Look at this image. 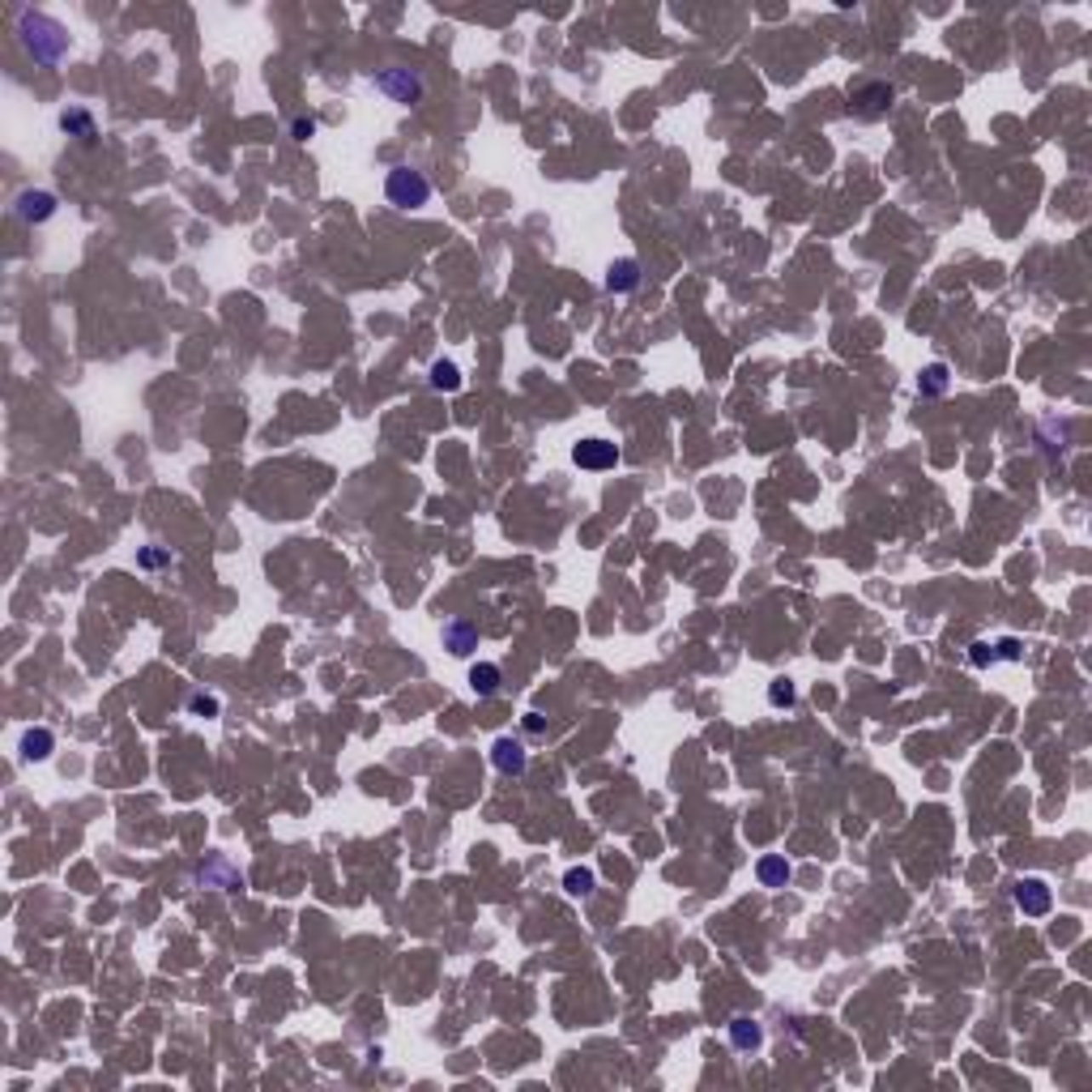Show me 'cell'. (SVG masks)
I'll use <instances>...</instances> for the list:
<instances>
[{"label":"cell","instance_id":"obj_18","mask_svg":"<svg viewBox=\"0 0 1092 1092\" xmlns=\"http://www.w3.org/2000/svg\"><path fill=\"white\" fill-rule=\"evenodd\" d=\"M563 888H568V896H589L593 892V871L589 866H572L563 875Z\"/></svg>","mask_w":1092,"mask_h":1092},{"label":"cell","instance_id":"obj_9","mask_svg":"<svg viewBox=\"0 0 1092 1092\" xmlns=\"http://www.w3.org/2000/svg\"><path fill=\"white\" fill-rule=\"evenodd\" d=\"M444 644H449V653H457V657L474 653V649H478V632H474V623L453 619V623L444 627Z\"/></svg>","mask_w":1092,"mask_h":1092},{"label":"cell","instance_id":"obj_20","mask_svg":"<svg viewBox=\"0 0 1092 1092\" xmlns=\"http://www.w3.org/2000/svg\"><path fill=\"white\" fill-rule=\"evenodd\" d=\"M969 661L981 670V666H990L994 661V644H986V640H977V644H969Z\"/></svg>","mask_w":1092,"mask_h":1092},{"label":"cell","instance_id":"obj_8","mask_svg":"<svg viewBox=\"0 0 1092 1092\" xmlns=\"http://www.w3.org/2000/svg\"><path fill=\"white\" fill-rule=\"evenodd\" d=\"M725 1028H730L735 1049H760V1045H764V1028H760V1020H752V1015H735Z\"/></svg>","mask_w":1092,"mask_h":1092},{"label":"cell","instance_id":"obj_6","mask_svg":"<svg viewBox=\"0 0 1092 1092\" xmlns=\"http://www.w3.org/2000/svg\"><path fill=\"white\" fill-rule=\"evenodd\" d=\"M491 764L504 773V777H521L525 773V747L521 743H512V739H495V747H491Z\"/></svg>","mask_w":1092,"mask_h":1092},{"label":"cell","instance_id":"obj_3","mask_svg":"<svg viewBox=\"0 0 1092 1092\" xmlns=\"http://www.w3.org/2000/svg\"><path fill=\"white\" fill-rule=\"evenodd\" d=\"M376 90H380V94H389L393 103H419V94H423V77H419V73H410V69H389V73H380V77H376Z\"/></svg>","mask_w":1092,"mask_h":1092},{"label":"cell","instance_id":"obj_16","mask_svg":"<svg viewBox=\"0 0 1092 1092\" xmlns=\"http://www.w3.org/2000/svg\"><path fill=\"white\" fill-rule=\"evenodd\" d=\"M432 385H436L440 393H457V389H461V372H457V363L440 358L436 368H432Z\"/></svg>","mask_w":1092,"mask_h":1092},{"label":"cell","instance_id":"obj_7","mask_svg":"<svg viewBox=\"0 0 1092 1092\" xmlns=\"http://www.w3.org/2000/svg\"><path fill=\"white\" fill-rule=\"evenodd\" d=\"M52 214H56V197L52 192H35L31 188V192L18 197V218L22 222H48Z\"/></svg>","mask_w":1092,"mask_h":1092},{"label":"cell","instance_id":"obj_25","mask_svg":"<svg viewBox=\"0 0 1092 1092\" xmlns=\"http://www.w3.org/2000/svg\"><path fill=\"white\" fill-rule=\"evenodd\" d=\"M525 730H529V735H542V717H538V712H525Z\"/></svg>","mask_w":1092,"mask_h":1092},{"label":"cell","instance_id":"obj_24","mask_svg":"<svg viewBox=\"0 0 1092 1092\" xmlns=\"http://www.w3.org/2000/svg\"><path fill=\"white\" fill-rule=\"evenodd\" d=\"M141 563H146V568H158V563H167V555H163V551H146Z\"/></svg>","mask_w":1092,"mask_h":1092},{"label":"cell","instance_id":"obj_19","mask_svg":"<svg viewBox=\"0 0 1092 1092\" xmlns=\"http://www.w3.org/2000/svg\"><path fill=\"white\" fill-rule=\"evenodd\" d=\"M794 700H798V691H794L790 678H777V683L769 687V704H773V708H794Z\"/></svg>","mask_w":1092,"mask_h":1092},{"label":"cell","instance_id":"obj_10","mask_svg":"<svg viewBox=\"0 0 1092 1092\" xmlns=\"http://www.w3.org/2000/svg\"><path fill=\"white\" fill-rule=\"evenodd\" d=\"M790 875H794V866H790L781 854H769V858H760V862H756V879H760L764 888H786V883H790Z\"/></svg>","mask_w":1092,"mask_h":1092},{"label":"cell","instance_id":"obj_11","mask_svg":"<svg viewBox=\"0 0 1092 1092\" xmlns=\"http://www.w3.org/2000/svg\"><path fill=\"white\" fill-rule=\"evenodd\" d=\"M636 286H640V265H636V260H615L610 273H606V290L627 294V290H636Z\"/></svg>","mask_w":1092,"mask_h":1092},{"label":"cell","instance_id":"obj_23","mask_svg":"<svg viewBox=\"0 0 1092 1092\" xmlns=\"http://www.w3.org/2000/svg\"><path fill=\"white\" fill-rule=\"evenodd\" d=\"M290 133H294V141H307V137L316 133V120H303V116H299V120L290 124Z\"/></svg>","mask_w":1092,"mask_h":1092},{"label":"cell","instance_id":"obj_17","mask_svg":"<svg viewBox=\"0 0 1092 1092\" xmlns=\"http://www.w3.org/2000/svg\"><path fill=\"white\" fill-rule=\"evenodd\" d=\"M918 393H922V397H939V393H947V368H943V363H935V368H926V372H922Z\"/></svg>","mask_w":1092,"mask_h":1092},{"label":"cell","instance_id":"obj_5","mask_svg":"<svg viewBox=\"0 0 1092 1092\" xmlns=\"http://www.w3.org/2000/svg\"><path fill=\"white\" fill-rule=\"evenodd\" d=\"M572 457H576L580 470H610V466L619 461V449L606 444V440H580Z\"/></svg>","mask_w":1092,"mask_h":1092},{"label":"cell","instance_id":"obj_22","mask_svg":"<svg viewBox=\"0 0 1092 1092\" xmlns=\"http://www.w3.org/2000/svg\"><path fill=\"white\" fill-rule=\"evenodd\" d=\"M994 657L1015 661V657H1020V640H1011V636H1007V640H998V644H994Z\"/></svg>","mask_w":1092,"mask_h":1092},{"label":"cell","instance_id":"obj_14","mask_svg":"<svg viewBox=\"0 0 1092 1092\" xmlns=\"http://www.w3.org/2000/svg\"><path fill=\"white\" fill-rule=\"evenodd\" d=\"M470 687L487 700V695H495V687H500V666H491V661H478L474 670H470Z\"/></svg>","mask_w":1092,"mask_h":1092},{"label":"cell","instance_id":"obj_21","mask_svg":"<svg viewBox=\"0 0 1092 1092\" xmlns=\"http://www.w3.org/2000/svg\"><path fill=\"white\" fill-rule=\"evenodd\" d=\"M188 708H192L197 717H218V700H214V695H192Z\"/></svg>","mask_w":1092,"mask_h":1092},{"label":"cell","instance_id":"obj_2","mask_svg":"<svg viewBox=\"0 0 1092 1092\" xmlns=\"http://www.w3.org/2000/svg\"><path fill=\"white\" fill-rule=\"evenodd\" d=\"M385 197L397 209H423L432 201V180L415 167H393L389 180H385Z\"/></svg>","mask_w":1092,"mask_h":1092},{"label":"cell","instance_id":"obj_1","mask_svg":"<svg viewBox=\"0 0 1092 1092\" xmlns=\"http://www.w3.org/2000/svg\"><path fill=\"white\" fill-rule=\"evenodd\" d=\"M18 35H22L26 52H31L39 65H56V60L69 52V31H65L56 18H48V14L26 9V14L18 18Z\"/></svg>","mask_w":1092,"mask_h":1092},{"label":"cell","instance_id":"obj_13","mask_svg":"<svg viewBox=\"0 0 1092 1092\" xmlns=\"http://www.w3.org/2000/svg\"><path fill=\"white\" fill-rule=\"evenodd\" d=\"M60 129H65L69 137H77V141H94V116L82 111V107H69V111L60 116Z\"/></svg>","mask_w":1092,"mask_h":1092},{"label":"cell","instance_id":"obj_4","mask_svg":"<svg viewBox=\"0 0 1092 1092\" xmlns=\"http://www.w3.org/2000/svg\"><path fill=\"white\" fill-rule=\"evenodd\" d=\"M1015 905H1020L1028 918H1045L1049 905H1054V896H1049V888H1045L1041 879H1020V883H1015Z\"/></svg>","mask_w":1092,"mask_h":1092},{"label":"cell","instance_id":"obj_12","mask_svg":"<svg viewBox=\"0 0 1092 1092\" xmlns=\"http://www.w3.org/2000/svg\"><path fill=\"white\" fill-rule=\"evenodd\" d=\"M197 875H201V883H218L222 892H239L243 888V875H235L226 862H205Z\"/></svg>","mask_w":1092,"mask_h":1092},{"label":"cell","instance_id":"obj_15","mask_svg":"<svg viewBox=\"0 0 1092 1092\" xmlns=\"http://www.w3.org/2000/svg\"><path fill=\"white\" fill-rule=\"evenodd\" d=\"M52 747H56L52 730H26V735H22V752H26L31 760H48Z\"/></svg>","mask_w":1092,"mask_h":1092}]
</instances>
